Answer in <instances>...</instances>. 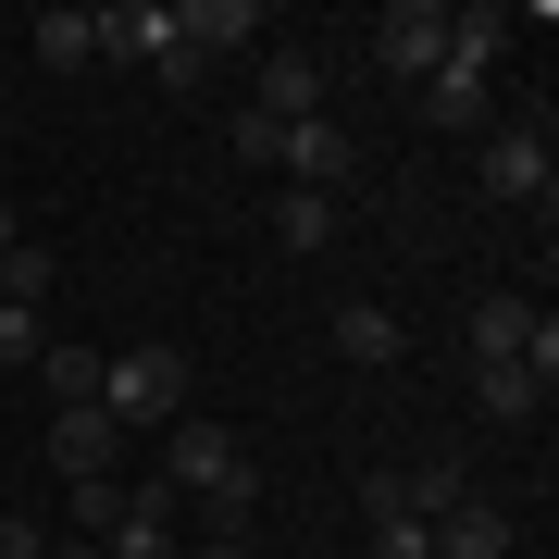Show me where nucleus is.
Wrapping results in <instances>:
<instances>
[{"mask_svg": "<svg viewBox=\"0 0 559 559\" xmlns=\"http://www.w3.org/2000/svg\"><path fill=\"white\" fill-rule=\"evenodd\" d=\"M162 485H175V498H212V522L224 535H237L249 522V498H261V460L237 448V423H162Z\"/></svg>", "mask_w": 559, "mask_h": 559, "instance_id": "f257e3e1", "label": "nucleus"}, {"mask_svg": "<svg viewBox=\"0 0 559 559\" xmlns=\"http://www.w3.org/2000/svg\"><path fill=\"white\" fill-rule=\"evenodd\" d=\"M100 411L124 423V436H162V423H187V348H162V336L112 348V360H100Z\"/></svg>", "mask_w": 559, "mask_h": 559, "instance_id": "f03ea898", "label": "nucleus"}, {"mask_svg": "<svg viewBox=\"0 0 559 559\" xmlns=\"http://www.w3.org/2000/svg\"><path fill=\"white\" fill-rule=\"evenodd\" d=\"M485 360H535V373L559 385V323L498 286V299H473V323H460V373H485Z\"/></svg>", "mask_w": 559, "mask_h": 559, "instance_id": "7ed1b4c3", "label": "nucleus"}, {"mask_svg": "<svg viewBox=\"0 0 559 559\" xmlns=\"http://www.w3.org/2000/svg\"><path fill=\"white\" fill-rule=\"evenodd\" d=\"M100 62H150L162 87H200V62L175 38V0H112L100 13Z\"/></svg>", "mask_w": 559, "mask_h": 559, "instance_id": "20e7f679", "label": "nucleus"}, {"mask_svg": "<svg viewBox=\"0 0 559 559\" xmlns=\"http://www.w3.org/2000/svg\"><path fill=\"white\" fill-rule=\"evenodd\" d=\"M473 175H485V200H535L547 212V187H559V162H547V124H485V150H473Z\"/></svg>", "mask_w": 559, "mask_h": 559, "instance_id": "39448f33", "label": "nucleus"}, {"mask_svg": "<svg viewBox=\"0 0 559 559\" xmlns=\"http://www.w3.org/2000/svg\"><path fill=\"white\" fill-rule=\"evenodd\" d=\"M348 162H360V150H348V124H336V112L274 124V175H286V187H311V200H336V187H348Z\"/></svg>", "mask_w": 559, "mask_h": 559, "instance_id": "423d86ee", "label": "nucleus"}, {"mask_svg": "<svg viewBox=\"0 0 559 559\" xmlns=\"http://www.w3.org/2000/svg\"><path fill=\"white\" fill-rule=\"evenodd\" d=\"M373 62H385L399 87H423V75L448 62V13H436V0H399V13H373Z\"/></svg>", "mask_w": 559, "mask_h": 559, "instance_id": "0eeeda50", "label": "nucleus"}, {"mask_svg": "<svg viewBox=\"0 0 559 559\" xmlns=\"http://www.w3.org/2000/svg\"><path fill=\"white\" fill-rule=\"evenodd\" d=\"M175 510H187V498H175V485H162V473H150V485H124V522L100 535V559H187Z\"/></svg>", "mask_w": 559, "mask_h": 559, "instance_id": "6e6552de", "label": "nucleus"}, {"mask_svg": "<svg viewBox=\"0 0 559 559\" xmlns=\"http://www.w3.org/2000/svg\"><path fill=\"white\" fill-rule=\"evenodd\" d=\"M38 448H50V473H62V485H87V473H112L124 423H112L100 399H75V411H50V436H38Z\"/></svg>", "mask_w": 559, "mask_h": 559, "instance_id": "1a4fd4ad", "label": "nucleus"}, {"mask_svg": "<svg viewBox=\"0 0 559 559\" xmlns=\"http://www.w3.org/2000/svg\"><path fill=\"white\" fill-rule=\"evenodd\" d=\"M510 547H522V522L498 498H460L448 522H423V559H510Z\"/></svg>", "mask_w": 559, "mask_h": 559, "instance_id": "9d476101", "label": "nucleus"}, {"mask_svg": "<svg viewBox=\"0 0 559 559\" xmlns=\"http://www.w3.org/2000/svg\"><path fill=\"white\" fill-rule=\"evenodd\" d=\"M423 124H436V138H485V124H498V87L436 62V75H423Z\"/></svg>", "mask_w": 559, "mask_h": 559, "instance_id": "9b49d317", "label": "nucleus"}, {"mask_svg": "<svg viewBox=\"0 0 559 559\" xmlns=\"http://www.w3.org/2000/svg\"><path fill=\"white\" fill-rule=\"evenodd\" d=\"M261 124H311L323 112V62L311 50H261V100H249Z\"/></svg>", "mask_w": 559, "mask_h": 559, "instance_id": "f8f14e48", "label": "nucleus"}, {"mask_svg": "<svg viewBox=\"0 0 559 559\" xmlns=\"http://www.w3.org/2000/svg\"><path fill=\"white\" fill-rule=\"evenodd\" d=\"M175 38H187V62L249 50V38H261V0H175Z\"/></svg>", "mask_w": 559, "mask_h": 559, "instance_id": "ddd939ff", "label": "nucleus"}, {"mask_svg": "<svg viewBox=\"0 0 559 559\" xmlns=\"http://www.w3.org/2000/svg\"><path fill=\"white\" fill-rule=\"evenodd\" d=\"M473 411L485 423H535L547 411V373H535V360H485V373H473Z\"/></svg>", "mask_w": 559, "mask_h": 559, "instance_id": "4468645a", "label": "nucleus"}, {"mask_svg": "<svg viewBox=\"0 0 559 559\" xmlns=\"http://www.w3.org/2000/svg\"><path fill=\"white\" fill-rule=\"evenodd\" d=\"M399 498H411V522H448L460 498H473V460H460V448H436V460H411V473H399Z\"/></svg>", "mask_w": 559, "mask_h": 559, "instance_id": "2eb2a0df", "label": "nucleus"}, {"mask_svg": "<svg viewBox=\"0 0 559 559\" xmlns=\"http://www.w3.org/2000/svg\"><path fill=\"white\" fill-rule=\"evenodd\" d=\"M336 348L360 360V373H385V360H399V348H411V323H399V311H385V299H348V311H336Z\"/></svg>", "mask_w": 559, "mask_h": 559, "instance_id": "dca6fc26", "label": "nucleus"}, {"mask_svg": "<svg viewBox=\"0 0 559 559\" xmlns=\"http://www.w3.org/2000/svg\"><path fill=\"white\" fill-rule=\"evenodd\" d=\"M38 62H50V75L100 62V13H75V0H62V13H38Z\"/></svg>", "mask_w": 559, "mask_h": 559, "instance_id": "f3484780", "label": "nucleus"}, {"mask_svg": "<svg viewBox=\"0 0 559 559\" xmlns=\"http://www.w3.org/2000/svg\"><path fill=\"white\" fill-rule=\"evenodd\" d=\"M50 274H62V261H50L38 237H13V249H0V311H38V299H50Z\"/></svg>", "mask_w": 559, "mask_h": 559, "instance_id": "a211bd4d", "label": "nucleus"}, {"mask_svg": "<svg viewBox=\"0 0 559 559\" xmlns=\"http://www.w3.org/2000/svg\"><path fill=\"white\" fill-rule=\"evenodd\" d=\"M274 249H323V224H336V200H311V187H274Z\"/></svg>", "mask_w": 559, "mask_h": 559, "instance_id": "6ab92c4d", "label": "nucleus"}, {"mask_svg": "<svg viewBox=\"0 0 559 559\" xmlns=\"http://www.w3.org/2000/svg\"><path fill=\"white\" fill-rule=\"evenodd\" d=\"M38 373H50V399H62V411H75V399H100V360H87V348H62V336L38 348Z\"/></svg>", "mask_w": 559, "mask_h": 559, "instance_id": "aec40b11", "label": "nucleus"}, {"mask_svg": "<svg viewBox=\"0 0 559 559\" xmlns=\"http://www.w3.org/2000/svg\"><path fill=\"white\" fill-rule=\"evenodd\" d=\"M62 510H75V535H87V547H100V535H112V522H124V485H112V473H87V485H75V498H62Z\"/></svg>", "mask_w": 559, "mask_h": 559, "instance_id": "412c9836", "label": "nucleus"}, {"mask_svg": "<svg viewBox=\"0 0 559 559\" xmlns=\"http://www.w3.org/2000/svg\"><path fill=\"white\" fill-rule=\"evenodd\" d=\"M38 348H50L38 311H0V360H13V373H38Z\"/></svg>", "mask_w": 559, "mask_h": 559, "instance_id": "4be33fe9", "label": "nucleus"}, {"mask_svg": "<svg viewBox=\"0 0 559 559\" xmlns=\"http://www.w3.org/2000/svg\"><path fill=\"white\" fill-rule=\"evenodd\" d=\"M0 559H50V535H38L25 510H0Z\"/></svg>", "mask_w": 559, "mask_h": 559, "instance_id": "5701e85b", "label": "nucleus"}, {"mask_svg": "<svg viewBox=\"0 0 559 559\" xmlns=\"http://www.w3.org/2000/svg\"><path fill=\"white\" fill-rule=\"evenodd\" d=\"M373 559H423V522L399 510V522H373Z\"/></svg>", "mask_w": 559, "mask_h": 559, "instance_id": "b1692460", "label": "nucleus"}, {"mask_svg": "<svg viewBox=\"0 0 559 559\" xmlns=\"http://www.w3.org/2000/svg\"><path fill=\"white\" fill-rule=\"evenodd\" d=\"M187 559H261L249 535H200V547H187Z\"/></svg>", "mask_w": 559, "mask_h": 559, "instance_id": "393cba45", "label": "nucleus"}, {"mask_svg": "<svg viewBox=\"0 0 559 559\" xmlns=\"http://www.w3.org/2000/svg\"><path fill=\"white\" fill-rule=\"evenodd\" d=\"M50 559H100V547H87V535H50Z\"/></svg>", "mask_w": 559, "mask_h": 559, "instance_id": "a878e982", "label": "nucleus"}, {"mask_svg": "<svg viewBox=\"0 0 559 559\" xmlns=\"http://www.w3.org/2000/svg\"><path fill=\"white\" fill-rule=\"evenodd\" d=\"M13 237H25V224H13V200H0V249H13Z\"/></svg>", "mask_w": 559, "mask_h": 559, "instance_id": "bb28decb", "label": "nucleus"}]
</instances>
